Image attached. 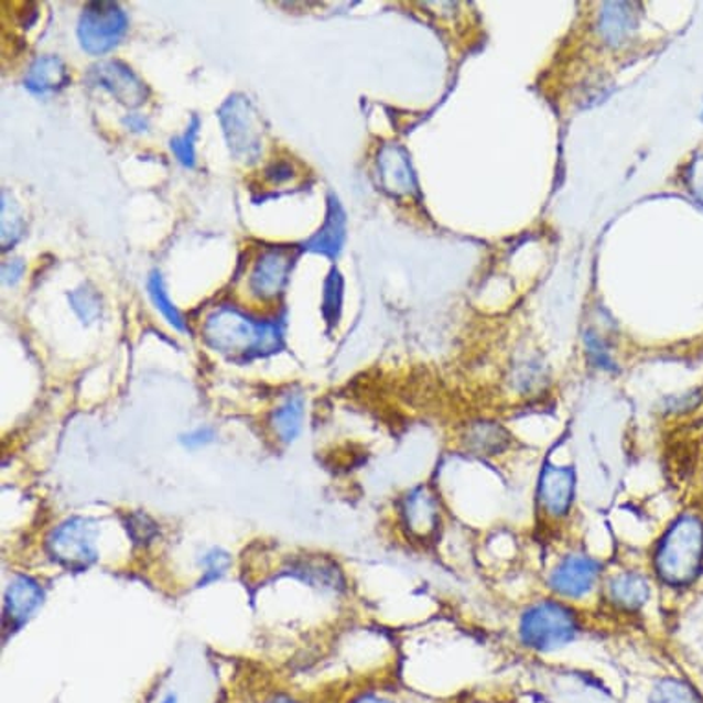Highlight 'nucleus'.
<instances>
[{"mask_svg":"<svg viewBox=\"0 0 703 703\" xmlns=\"http://www.w3.org/2000/svg\"><path fill=\"white\" fill-rule=\"evenodd\" d=\"M653 575L663 586L685 590L703 571V516L681 512L653 548Z\"/></svg>","mask_w":703,"mask_h":703,"instance_id":"1","label":"nucleus"},{"mask_svg":"<svg viewBox=\"0 0 703 703\" xmlns=\"http://www.w3.org/2000/svg\"><path fill=\"white\" fill-rule=\"evenodd\" d=\"M584 630L582 615L556 597L529 604L519 615L518 639L527 650L553 653L570 647Z\"/></svg>","mask_w":703,"mask_h":703,"instance_id":"2","label":"nucleus"},{"mask_svg":"<svg viewBox=\"0 0 703 703\" xmlns=\"http://www.w3.org/2000/svg\"><path fill=\"white\" fill-rule=\"evenodd\" d=\"M203 334L214 350L229 354L232 358L271 354L280 345V332L277 326L255 323L252 318L230 307H219L210 313Z\"/></svg>","mask_w":703,"mask_h":703,"instance_id":"3","label":"nucleus"},{"mask_svg":"<svg viewBox=\"0 0 703 703\" xmlns=\"http://www.w3.org/2000/svg\"><path fill=\"white\" fill-rule=\"evenodd\" d=\"M603 582L601 560L584 551H571L556 560L549 571L548 587L554 597L565 603H576L590 597Z\"/></svg>","mask_w":703,"mask_h":703,"instance_id":"4","label":"nucleus"},{"mask_svg":"<svg viewBox=\"0 0 703 703\" xmlns=\"http://www.w3.org/2000/svg\"><path fill=\"white\" fill-rule=\"evenodd\" d=\"M98 529L93 519L71 518L57 524L46 540V549L57 564L71 571H85L98 559Z\"/></svg>","mask_w":703,"mask_h":703,"instance_id":"5","label":"nucleus"},{"mask_svg":"<svg viewBox=\"0 0 703 703\" xmlns=\"http://www.w3.org/2000/svg\"><path fill=\"white\" fill-rule=\"evenodd\" d=\"M576 474L575 468L562 464H543L537 485L538 510L549 521H562L570 518L575 507Z\"/></svg>","mask_w":703,"mask_h":703,"instance_id":"6","label":"nucleus"},{"mask_svg":"<svg viewBox=\"0 0 703 703\" xmlns=\"http://www.w3.org/2000/svg\"><path fill=\"white\" fill-rule=\"evenodd\" d=\"M219 117L232 153L241 161H257L262 150V129L251 104L235 96L221 107Z\"/></svg>","mask_w":703,"mask_h":703,"instance_id":"7","label":"nucleus"},{"mask_svg":"<svg viewBox=\"0 0 703 703\" xmlns=\"http://www.w3.org/2000/svg\"><path fill=\"white\" fill-rule=\"evenodd\" d=\"M128 29V19L118 4L90 2L79 23L82 46L90 54H104L117 45Z\"/></svg>","mask_w":703,"mask_h":703,"instance_id":"8","label":"nucleus"},{"mask_svg":"<svg viewBox=\"0 0 703 703\" xmlns=\"http://www.w3.org/2000/svg\"><path fill=\"white\" fill-rule=\"evenodd\" d=\"M652 597V582L641 571H617L603 582L604 603L619 614L641 612Z\"/></svg>","mask_w":703,"mask_h":703,"instance_id":"9","label":"nucleus"},{"mask_svg":"<svg viewBox=\"0 0 703 703\" xmlns=\"http://www.w3.org/2000/svg\"><path fill=\"white\" fill-rule=\"evenodd\" d=\"M403 527L411 537L428 542L441 529L442 508L435 491L430 486H417L402 499Z\"/></svg>","mask_w":703,"mask_h":703,"instance_id":"10","label":"nucleus"},{"mask_svg":"<svg viewBox=\"0 0 703 703\" xmlns=\"http://www.w3.org/2000/svg\"><path fill=\"white\" fill-rule=\"evenodd\" d=\"M45 592L32 576L19 575L8 584L4 593V631H15L29 623L41 608Z\"/></svg>","mask_w":703,"mask_h":703,"instance_id":"11","label":"nucleus"},{"mask_svg":"<svg viewBox=\"0 0 703 703\" xmlns=\"http://www.w3.org/2000/svg\"><path fill=\"white\" fill-rule=\"evenodd\" d=\"M291 266H293V252L290 249L274 247L263 252L262 257L258 258L249 279V290L252 295L262 301H269L279 295L288 280Z\"/></svg>","mask_w":703,"mask_h":703,"instance_id":"12","label":"nucleus"},{"mask_svg":"<svg viewBox=\"0 0 703 703\" xmlns=\"http://www.w3.org/2000/svg\"><path fill=\"white\" fill-rule=\"evenodd\" d=\"M93 78H95L96 84L111 90V95L118 98V101H122L129 107L140 106L148 96L144 84L131 73V68L126 67L122 63H101L93 71Z\"/></svg>","mask_w":703,"mask_h":703,"instance_id":"13","label":"nucleus"},{"mask_svg":"<svg viewBox=\"0 0 703 703\" xmlns=\"http://www.w3.org/2000/svg\"><path fill=\"white\" fill-rule=\"evenodd\" d=\"M463 444L468 455L494 458L510 447V435L494 422H477L464 431Z\"/></svg>","mask_w":703,"mask_h":703,"instance_id":"14","label":"nucleus"},{"mask_svg":"<svg viewBox=\"0 0 703 703\" xmlns=\"http://www.w3.org/2000/svg\"><path fill=\"white\" fill-rule=\"evenodd\" d=\"M65 84H68L67 68L57 57H40L26 76V87L34 93H41V95L48 93V90L60 89Z\"/></svg>","mask_w":703,"mask_h":703,"instance_id":"15","label":"nucleus"},{"mask_svg":"<svg viewBox=\"0 0 703 703\" xmlns=\"http://www.w3.org/2000/svg\"><path fill=\"white\" fill-rule=\"evenodd\" d=\"M302 419H304L302 398L291 397L274 411L271 424H273L274 433H277L280 441L290 444L301 433Z\"/></svg>","mask_w":703,"mask_h":703,"instance_id":"16","label":"nucleus"},{"mask_svg":"<svg viewBox=\"0 0 703 703\" xmlns=\"http://www.w3.org/2000/svg\"><path fill=\"white\" fill-rule=\"evenodd\" d=\"M648 703H703V697L691 683L669 675L653 683Z\"/></svg>","mask_w":703,"mask_h":703,"instance_id":"17","label":"nucleus"},{"mask_svg":"<svg viewBox=\"0 0 703 703\" xmlns=\"http://www.w3.org/2000/svg\"><path fill=\"white\" fill-rule=\"evenodd\" d=\"M148 290H150L151 299H153L156 307H159V312L167 318V323L172 324L173 328L186 332L188 326H186L185 321H183V315L177 312V307L173 306L170 299H167L164 285H162L161 274H151L150 280H148Z\"/></svg>","mask_w":703,"mask_h":703,"instance_id":"18","label":"nucleus"},{"mask_svg":"<svg viewBox=\"0 0 703 703\" xmlns=\"http://www.w3.org/2000/svg\"><path fill=\"white\" fill-rule=\"evenodd\" d=\"M199 564H202L203 567L199 587H205L208 586V584L218 582L219 578H224L225 573L229 570L230 556L229 553H225L224 549L214 548L210 549L208 553L203 554Z\"/></svg>","mask_w":703,"mask_h":703,"instance_id":"19","label":"nucleus"},{"mask_svg":"<svg viewBox=\"0 0 703 703\" xmlns=\"http://www.w3.org/2000/svg\"><path fill=\"white\" fill-rule=\"evenodd\" d=\"M71 302H73L74 312L78 313L85 323H90L100 313V299L89 288H79L74 291Z\"/></svg>","mask_w":703,"mask_h":703,"instance_id":"20","label":"nucleus"},{"mask_svg":"<svg viewBox=\"0 0 703 703\" xmlns=\"http://www.w3.org/2000/svg\"><path fill=\"white\" fill-rule=\"evenodd\" d=\"M339 218H337V216H329L326 225H324L321 232H318V235L315 236L310 244H307V247H310L312 251L334 252L335 249H337V246H339Z\"/></svg>","mask_w":703,"mask_h":703,"instance_id":"21","label":"nucleus"},{"mask_svg":"<svg viewBox=\"0 0 703 703\" xmlns=\"http://www.w3.org/2000/svg\"><path fill=\"white\" fill-rule=\"evenodd\" d=\"M197 118L192 120V128L180 139L172 140V150L186 166H194V139L197 134Z\"/></svg>","mask_w":703,"mask_h":703,"instance_id":"22","label":"nucleus"},{"mask_svg":"<svg viewBox=\"0 0 703 703\" xmlns=\"http://www.w3.org/2000/svg\"><path fill=\"white\" fill-rule=\"evenodd\" d=\"M128 532L137 543L150 542L151 538L156 534L155 523L148 516L133 513L129 518Z\"/></svg>","mask_w":703,"mask_h":703,"instance_id":"23","label":"nucleus"},{"mask_svg":"<svg viewBox=\"0 0 703 703\" xmlns=\"http://www.w3.org/2000/svg\"><path fill=\"white\" fill-rule=\"evenodd\" d=\"M263 173H266V180H268L269 183H273V185H284V183L295 177V167H293L291 162L277 161L271 162Z\"/></svg>","mask_w":703,"mask_h":703,"instance_id":"24","label":"nucleus"},{"mask_svg":"<svg viewBox=\"0 0 703 703\" xmlns=\"http://www.w3.org/2000/svg\"><path fill=\"white\" fill-rule=\"evenodd\" d=\"M214 441H216V433L210 428H197V430L191 431L186 435H181L183 446L188 447V450L208 446Z\"/></svg>","mask_w":703,"mask_h":703,"instance_id":"25","label":"nucleus"},{"mask_svg":"<svg viewBox=\"0 0 703 703\" xmlns=\"http://www.w3.org/2000/svg\"><path fill=\"white\" fill-rule=\"evenodd\" d=\"M23 260H13V262H8L2 266V277H4L7 284H15V282L23 277Z\"/></svg>","mask_w":703,"mask_h":703,"instance_id":"26","label":"nucleus"},{"mask_svg":"<svg viewBox=\"0 0 703 703\" xmlns=\"http://www.w3.org/2000/svg\"><path fill=\"white\" fill-rule=\"evenodd\" d=\"M123 122L128 123L129 128L133 129V131H145V128H148L144 118L139 117V115H131V117L126 118Z\"/></svg>","mask_w":703,"mask_h":703,"instance_id":"27","label":"nucleus"},{"mask_svg":"<svg viewBox=\"0 0 703 703\" xmlns=\"http://www.w3.org/2000/svg\"><path fill=\"white\" fill-rule=\"evenodd\" d=\"M352 703H392L386 697L378 696V694H364V696L356 697Z\"/></svg>","mask_w":703,"mask_h":703,"instance_id":"28","label":"nucleus"},{"mask_svg":"<svg viewBox=\"0 0 703 703\" xmlns=\"http://www.w3.org/2000/svg\"><path fill=\"white\" fill-rule=\"evenodd\" d=\"M268 703H299V702H295V700H291L290 696H282V694H279V696L271 697V700H269Z\"/></svg>","mask_w":703,"mask_h":703,"instance_id":"29","label":"nucleus"},{"mask_svg":"<svg viewBox=\"0 0 703 703\" xmlns=\"http://www.w3.org/2000/svg\"><path fill=\"white\" fill-rule=\"evenodd\" d=\"M162 703H177V696H175V694H167Z\"/></svg>","mask_w":703,"mask_h":703,"instance_id":"30","label":"nucleus"}]
</instances>
